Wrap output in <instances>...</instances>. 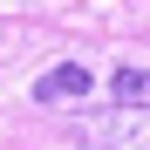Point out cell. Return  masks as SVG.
Instances as JSON below:
<instances>
[{"label": "cell", "mask_w": 150, "mask_h": 150, "mask_svg": "<svg viewBox=\"0 0 150 150\" xmlns=\"http://www.w3.org/2000/svg\"><path fill=\"white\" fill-rule=\"evenodd\" d=\"M150 96V75L143 68H116V103H143Z\"/></svg>", "instance_id": "obj_3"}, {"label": "cell", "mask_w": 150, "mask_h": 150, "mask_svg": "<svg viewBox=\"0 0 150 150\" xmlns=\"http://www.w3.org/2000/svg\"><path fill=\"white\" fill-rule=\"evenodd\" d=\"M89 89H96V75L82 62H62V68H48L34 82V103H75V96H89Z\"/></svg>", "instance_id": "obj_2"}, {"label": "cell", "mask_w": 150, "mask_h": 150, "mask_svg": "<svg viewBox=\"0 0 150 150\" xmlns=\"http://www.w3.org/2000/svg\"><path fill=\"white\" fill-rule=\"evenodd\" d=\"M75 143H89V150H150V96L143 103H116L103 116H82Z\"/></svg>", "instance_id": "obj_1"}]
</instances>
